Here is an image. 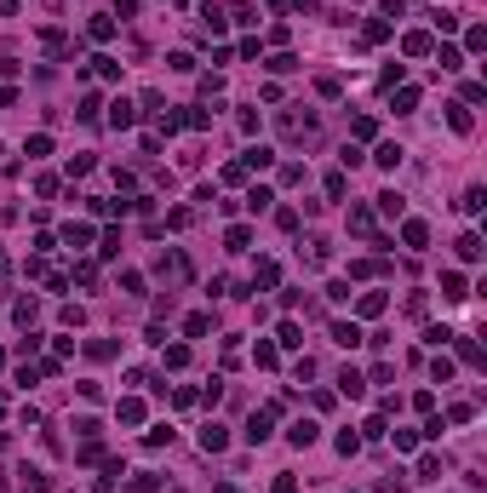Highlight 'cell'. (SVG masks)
Segmentation results:
<instances>
[{
	"instance_id": "4dcf8cb0",
	"label": "cell",
	"mask_w": 487,
	"mask_h": 493,
	"mask_svg": "<svg viewBox=\"0 0 487 493\" xmlns=\"http://www.w3.org/2000/svg\"><path fill=\"white\" fill-rule=\"evenodd\" d=\"M401 206H407V201H401L396 189H384V195H379V213H384V218H401Z\"/></svg>"
},
{
	"instance_id": "60d3db41",
	"label": "cell",
	"mask_w": 487,
	"mask_h": 493,
	"mask_svg": "<svg viewBox=\"0 0 487 493\" xmlns=\"http://www.w3.org/2000/svg\"><path fill=\"white\" fill-rule=\"evenodd\" d=\"M470 419H476V407H470V402H453V413H447V424H470Z\"/></svg>"
},
{
	"instance_id": "74e56055",
	"label": "cell",
	"mask_w": 487,
	"mask_h": 493,
	"mask_svg": "<svg viewBox=\"0 0 487 493\" xmlns=\"http://www.w3.org/2000/svg\"><path fill=\"white\" fill-rule=\"evenodd\" d=\"M230 18H235V23H241V29H252V23H258V12H252V6H247V0H235V12H230Z\"/></svg>"
},
{
	"instance_id": "7bdbcfd3",
	"label": "cell",
	"mask_w": 487,
	"mask_h": 493,
	"mask_svg": "<svg viewBox=\"0 0 487 493\" xmlns=\"http://www.w3.org/2000/svg\"><path fill=\"white\" fill-rule=\"evenodd\" d=\"M425 344H436V350L453 344V327H425Z\"/></svg>"
},
{
	"instance_id": "30bf717a",
	"label": "cell",
	"mask_w": 487,
	"mask_h": 493,
	"mask_svg": "<svg viewBox=\"0 0 487 493\" xmlns=\"http://www.w3.org/2000/svg\"><path fill=\"white\" fill-rule=\"evenodd\" d=\"M247 442H252V448L270 442V413H252V419H247Z\"/></svg>"
},
{
	"instance_id": "c3c4849f",
	"label": "cell",
	"mask_w": 487,
	"mask_h": 493,
	"mask_svg": "<svg viewBox=\"0 0 487 493\" xmlns=\"http://www.w3.org/2000/svg\"><path fill=\"white\" fill-rule=\"evenodd\" d=\"M29 155H52V138H46V132H35V138H29V144H23Z\"/></svg>"
},
{
	"instance_id": "f35d334b",
	"label": "cell",
	"mask_w": 487,
	"mask_h": 493,
	"mask_svg": "<svg viewBox=\"0 0 487 493\" xmlns=\"http://www.w3.org/2000/svg\"><path fill=\"white\" fill-rule=\"evenodd\" d=\"M350 132H355V138H372V132H379V121H372V115H355Z\"/></svg>"
},
{
	"instance_id": "f1b7e54d",
	"label": "cell",
	"mask_w": 487,
	"mask_h": 493,
	"mask_svg": "<svg viewBox=\"0 0 487 493\" xmlns=\"http://www.w3.org/2000/svg\"><path fill=\"white\" fill-rule=\"evenodd\" d=\"M161 361H167L172 373H178V368H189V344H167V356H161Z\"/></svg>"
},
{
	"instance_id": "6f0895ef",
	"label": "cell",
	"mask_w": 487,
	"mask_h": 493,
	"mask_svg": "<svg viewBox=\"0 0 487 493\" xmlns=\"http://www.w3.org/2000/svg\"><path fill=\"white\" fill-rule=\"evenodd\" d=\"M12 12H18V0H0V18H12Z\"/></svg>"
},
{
	"instance_id": "2e32d148",
	"label": "cell",
	"mask_w": 487,
	"mask_h": 493,
	"mask_svg": "<svg viewBox=\"0 0 487 493\" xmlns=\"http://www.w3.org/2000/svg\"><path fill=\"white\" fill-rule=\"evenodd\" d=\"M401 52H407V58H425V52H430V35H425V29H413V35H401Z\"/></svg>"
},
{
	"instance_id": "ac0fdd59",
	"label": "cell",
	"mask_w": 487,
	"mask_h": 493,
	"mask_svg": "<svg viewBox=\"0 0 487 493\" xmlns=\"http://www.w3.org/2000/svg\"><path fill=\"white\" fill-rule=\"evenodd\" d=\"M86 356H92V361H115V356H121V344H115V339H92V344H86Z\"/></svg>"
},
{
	"instance_id": "f907efd6",
	"label": "cell",
	"mask_w": 487,
	"mask_h": 493,
	"mask_svg": "<svg viewBox=\"0 0 487 493\" xmlns=\"http://www.w3.org/2000/svg\"><path fill=\"white\" fill-rule=\"evenodd\" d=\"M75 115H80V121H97V92H86V98H80Z\"/></svg>"
},
{
	"instance_id": "680465c9",
	"label": "cell",
	"mask_w": 487,
	"mask_h": 493,
	"mask_svg": "<svg viewBox=\"0 0 487 493\" xmlns=\"http://www.w3.org/2000/svg\"><path fill=\"white\" fill-rule=\"evenodd\" d=\"M213 493H241V488H235V482H224V488H213Z\"/></svg>"
},
{
	"instance_id": "7402d4cb",
	"label": "cell",
	"mask_w": 487,
	"mask_h": 493,
	"mask_svg": "<svg viewBox=\"0 0 487 493\" xmlns=\"http://www.w3.org/2000/svg\"><path fill=\"white\" fill-rule=\"evenodd\" d=\"M201 23H206V35H224L230 18H224V6H201Z\"/></svg>"
},
{
	"instance_id": "bcb514c9",
	"label": "cell",
	"mask_w": 487,
	"mask_h": 493,
	"mask_svg": "<svg viewBox=\"0 0 487 493\" xmlns=\"http://www.w3.org/2000/svg\"><path fill=\"white\" fill-rule=\"evenodd\" d=\"M252 361H258V368H275L281 356H275V344H258V350H252Z\"/></svg>"
},
{
	"instance_id": "cb8c5ba5",
	"label": "cell",
	"mask_w": 487,
	"mask_h": 493,
	"mask_svg": "<svg viewBox=\"0 0 487 493\" xmlns=\"http://www.w3.org/2000/svg\"><path fill=\"white\" fill-rule=\"evenodd\" d=\"M350 235H372V213L367 206H350Z\"/></svg>"
},
{
	"instance_id": "db71d44e",
	"label": "cell",
	"mask_w": 487,
	"mask_h": 493,
	"mask_svg": "<svg viewBox=\"0 0 487 493\" xmlns=\"http://www.w3.org/2000/svg\"><path fill=\"white\" fill-rule=\"evenodd\" d=\"M6 287H12V258L0 252V293H6Z\"/></svg>"
},
{
	"instance_id": "f6af8a7d",
	"label": "cell",
	"mask_w": 487,
	"mask_h": 493,
	"mask_svg": "<svg viewBox=\"0 0 487 493\" xmlns=\"http://www.w3.org/2000/svg\"><path fill=\"white\" fill-rule=\"evenodd\" d=\"M97 252H104V258H115V252H121V235H115V230H104V241H97Z\"/></svg>"
},
{
	"instance_id": "ffe728a7",
	"label": "cell",
	"mask_w": 487,
	"mask_h": 493,
	"mask_svg": "<svg viewBox=\"0 0 487 493\" xmlns=\"http://www.w3.org/2000/svg\"><path fill=\"white\" fill-rule=\"evenodd\" d=\"M184 333H189V339H206V333H213V315H206V310H195L189 322H184Z\"/></svg>"
},
{
	"instance_id": "b9f144b4",
	"label": "cell",
	"mask_w": 487,
	"mask_h": 493,
	"mask_svg": "<svg viewBox=\"0 0 487 493\" xmlns=\"http://www.w3.org/2000/svg\"><path fill=\"white\" fill-rule=\"evenodd\" d=\"M281 344H287V350H298V344H304V333H298V322H281Z\"/></svg>"
},
{
	"instance_id": "681fc988",
	"label": "cell",
	"mask_w": 487,
	"mask_h": 493,
	"mask_svg": "<svg viewBox=\"0 0 487 493\" xmlns=\"http://www.w3.org/2000/svg\"><path fill=\"white\" fill-rule=\"evenodd\" d=\"M430 378H436V385H447V378H453V361H447V356H436V368H430Z\"/></svg>"
},
{
	"instance_id": "836d02e7",
	"label": "cell",
	"mask_w": 487,
	"mask_h": 493,
	"mask_svg": "<svg viewBox=\"0 0 487 493\" xmlns=\"http://www.w3.org/2000/svg\"><path fill=\"white\" fill-rule=\"evenodd\" d=\"M413 109H418V92L401 86V92H396V115H413Z\"/></svg>"
},
{
	"instance_id": "ba28073f",
	"label": "cell",
	"mask_w": 487,
	"mask_h": 493,
	"mask_svg": "<svg viewBox=\"0 0 487 493\" xmlns=\"http://www.w3.org/2000/svg\"><path fill=\"white\" fill-rule=\"evenodd\" d=\"M401 241H407V247H425V241H430V224H425V218H407V224H401Z\"/></svg>"
},
{
	"instance_id": "f546056e",
	"label": "cell",
	"mask_w": 487,
	"mask_h": 493,
	"mask_svg": "<svg viewBox=\"0 0 487 493\" xmlns=\"http://www.w3.org/2000/svg\"><path fill=\"white\" fill-rule=\"evenodd\" d=\"M264 69H270V75H292V69H298V58H292V52H275Z\"/></svg>"
},
{
	"instance_id": "11a10c76",
	"label": "cell",
	"mask_w": 487,
	"mask_h": 493,
	"mask_svg": "<svg viewBox=\"0 0 487 493\" xmlns=\"http://www.w3.org/2000/svg\"><path fill=\"white\" fill-rule=\"evenodd\" d=\"M275 493H298V482H292V476L281 470V476H275Z\"/></svg>"
},
{
	"instance_id": "d590c367",
	"label": "cell",
	"mask_w": 487,
	"mask_h": 493,
	"mask_svg": "<svg viewBox=\"0 0 487 493\" xmlns=\"http://www.w3.org/2000/svg\"><path fill=\"white\" fill-rule=\"evenodd\" d=\"M75 281H80V287H97V264L80 258V264H75Z\"/></svg>"
},
{
	"instance_id": "52a82bcc",
	"label": "cell",
	"mask_w": 487,
	"mask_h": 493,
	"mask_svg": "<svg viewBox=\"0 0 487 493\" xmlns=\"http://www.w3.org/2000/svg\"><path fill=\"white\" fill-rule=\"evenodd\" d=\"M316 436H321V431H316L310 419H298V424L287 431V442H292V448H316Z\"/></svg>"
},
{
	"instance_id": "f5cc1de1",
	"label": "cell",
	"mask_w": 487,
	"mask_h": 493,
	"mask_svg": "<svg viewBox=\"0 0 487 493\" xmlns=\"http://www.w3.org/2000/svg\"><path fill=\"white\" fill-rule=\"evenodd\" d=\"M132 12H138V0H115V12H109V18H121V23H126Z\"/></svg>"
},
{
	"instance_id": "8d00e7d4",
	"label": "cell",
	"mask_w": 487,
	"mask_h": 493,
	"mask_svg": "<svg viewBox=\"0 0 487 493\" xmlns=\"http://www.w3.org/2000/svg\"><path fill=\"white\" fill-rule=\"evenodd\" d=\"M333 448L350 459V453H361V436H355V431H338V442H333Z\"/></svg>"
},
{
	"instance_id": "d6986e66",
	"label": "cell",
	"mask_w": 487,
	"mask_h": 493,
	"mask_svg": "<svg viewBox=\"0 0 487 493\" xmlns=\"http://www.w3.org/2000/svg\"><path fill=\"white\" fill-rule=\"evenodd\" d=\"M338 390H344V396H367V378L355 368H344V373H338Z\"/></svg>"
},
{
	"instance_id": "603a6c76",
	"label": "cell",
	"mask_w": 487,
	"mask_h": 493,
	"mask_svg": "<svg viewBox=\"0 0 487 493\" xmlns=\"http://www.w3.org/2000/svg\"><path fill=\"white\" fill-rule=\"evenodd\" d=\"M436 63H442V75H453V69H464V52H459V46H442Z\"/></svg>"
},
{
	"instance_id": "6da1fadb",
	"label": "cell",
	"mask_w": 487,
	"mask_h": 493,
	"mask_svg": "<svg viewBox=\"0 0 487 493\" xmlns=\"http://www.w3.org/2000/svg\"><path fill=\"white\" fill-rule=\"evenodd\" d=\"M281 132H287V138H316V115H310L304 104L287 109V115H281Z\"/></svg>"
},
{
	"instance_id": "5b68a950",
	"label": "cell",
	"mask_w": 487,
	"mask_h": 493,
	"mask_svg": "<svg viewBox=\"0 0 487 493\" xmlns=\"http://www.w3.org/2000/svg\"><path fill=\"white\" fill-rule=\"evenodd\" d=\"M132 121H138V109L126 104V98H115V104H109V126H115V132H126Z\"/></svg>"
},
{
	"instance_id": "94428289",
	"label": "cell",
	"mask_w": 487,
	"mask_h": 493,
	"mask_svg": "<svg viewBox=\"0 0 487 493\" xmlns=\"http://www.w3.org/2000/svg\"><path fill=\"white\" fill-rule=\"evenodd\" d=\"M0 368H6V356H0Z\"/></svg>"
},
{
	"instance_id": "8992f818",
	"label": "cell",
	"mask_w": 487,
	"mask_h": 493,
	"mask_svg": "<svg viewBox=\"0 0 487 493\" xmlns=\"http://www.w3.org/2000/svg\"><path fill=\"white\" fill-rule=\"evenodd\" d=\"M115 419H121V424H143V402H138V396H121V402H115Z\"/></svg>"
},
{
	"instance_id": "83f0119b",
	"label": "cell",
	"mask_w": 487,
	"mask_h": 493,
	"mask_svg": "<svg viewBox=\"0 0 487 493\" xmlns=\"http://www.w3.org/2000/svg\"><path fill=\"white\" fill-rule=\"evenodd\" d=\"M86 35H92V40H115V18H92Z\"/></svg>"
},
{
	"instance_id": "8fae6325",
	"label": "cell",
	"mask_w": 487,
	"mask_h": 493,
	"mask_svg": "<svg viewBox=\"0 0 487 493\" xmlns=\"http://www.w3.org/2000/svg\"><path fill=\"white\" fill-rule=\"evenodd\" d=\"M401 155H407V149H401L396 138H390V144H379V155H372V161H379L384 172H396V167H401Z\"/></svg>"
},
{
	"instance_id": "4316f807",
	"label": "cell",
	"mask_w": 487,
	"mask_h": 493,
	"mask_svg": "<svg viewBox=\"0 0 487 493\" xmlns=\"http://www.w3.org/2000/svg\"><path fill=\"white\" fill-rule=\"evenodd\" d=\"M418 482H442V459H436V453L418 459Z\"/></svg>"
},
{
	"instance_id": "d4e9b609",
	"label": "cell",
	"mask_w": 487,
	"mask_h": 493,
	"mask_svg": "<svg viewBox=\"0 0 487 493\" xmlns=\"http://www.w3.org/2000/svg\"><path fill=\"white\" fill-rule=\"evenodd\" d=\"M63 241H69L75 252H86V247H92V230H86V224H69V230H63Z\"/></svg>"
},
{
	"instance_id": "816d5d0a",
	"label": "cell",
	"mask_w": 487,
	"mask_h": 493,
	"mask_svg": "<svg viewBox=\"0 0 487 493\" xmlns=\"http://www.w3.org/2000/svg\"><path fill=\"white\" fill-rule=\"evenodd\" d=\"M167 69H178V75H189V69H195V58H189V52H172V58H167Z\"/></svg>"
},
{
	"instance_id": "9c48e42d",
	"label": "cell",
	"mask_w": 487,
	"mask_h": 493,
	"mask_svg": "<svg viewBox=\"0 0 487 493\" xmlns=\"http://www.w3.org/2000/svg\"><path fill=\"white\" fill-rule=\"evenodd\" d=\"M201 448H206V453H224V448H230V431H224V424H206V431H201Z\"/></svg>"
},
{
	"instance_id": "9f6ffc18",
	"label": "cell",
	"mask_w": 487,
	"mask_h": 493,
	"mask_svg": "<svg viewBox=\"0 0 487 493\" xmlns=\"http://www.w3.org/2000/svg\"><path fill=\"white\" fill-rule=\"evenodd\" d=\"M407 12V0H384V18H401Z\"/></svg>"
},
{
	"instance_id": "44dd1931",
	"label": "cell",
	"mask_w": 487,
	"mask_h": 493,
	"mask_svg": "<svg viewBox=\"0 0 487 493\" xmlns=\"http://www.w3.org/2000/svg\"><path fill=\"white\" fill-rule=\"evenodd\" d=\"M35 315H40V304H35V298H18V310H12V322H18V327L29 333V322H35Z\"/></svg>"
},
{
	"instance_id": "1f68e13d",
	"label": "cell",
	"mask_w": 487,
	"mask_h": 493,
	"mask_svg": "<svg viewBox=\"0 0 487 493\" xmlns=\"http://www.w3.org/2000/svg\"><path fill=\"white\" fill-rule=\"evenodd\" d=\"M482 206H487V189L476 184V189H464V201H459V213H482Z\"/></svg>"
},
{
	"instance_id": "91938a15",
	"label": "cell",
	"mask_w": 487,
	"mask_h": 493,
	"mask_svg": "<svg viewBox=\"0 0 487 493\" xmlns=\"http://www.w3.org/2000/svg\"><path fill=\"white\" fill-rule=\"evenodd\" d=\"M0 488H6V470H0Z\"/></svg>"
},
{
	"instance_id": "e0dca14e",
	"label": "cell",
	"mask_w": 487,
	"mask_h": 493,
	"mask_svg": "<svg viewBox=\"0 0 487 493\" xmlns=\"http://www.w3.org/2000/svg\"><path fill=\"white\" fill-rule=\"evenodd\" d=\"M459 258H464V264H476V258H482V235H476V230H464V235H459Z\"/></svg>"
},
{
	"instance_id": "ee69618b",
	"label": "cell",
	"mask_w": 487,
	"mask_h": 493,
	"mask_svg": "<svg viewBox=\"0 0 487 493\" xmlns=\"http://www.w3.org/2000/svg\"><path fill=\"white\" fill-rule=\"evenodd\" d=\"M436 29H442V35H453V29H459V12H436V18H430Z\"/></svg>"
},
{
	"instance_id": "9a60e30c",
	"label": "cell",
	"mask_w": 487,
	"mask_h": 493,
	"mask_svg": "<svg viewBox=\"0 0 487 493\" xmlns=\"http://www.w3.org/2000/svg\"><path fill=\"white\" fill-rule=\"evenodd\" d=\"M275 281H281V269H275L270 258H258L252 264V287H275Z\"/></svg>"
},
{
	"instance_id": "4fadbf2b",
	"label": "cell",
	"mask_w": 487,
	"mask_h": 493,
	"mask_svg": "<svg viewBox=\"0 0 487 493\" xmlns=\"http://www.w3.org/2000/svg\"><path fill=\"white\" fill-rule=\"evenodd\" d=\"M333 344L355 350V344H361V327H355V322H333Z\"/></svg>"
},
{
	"instance_id": "e575fe53",
	"label": "cell",
	"mask_w": 487,
	"mask_h": 493,
	"mask_svg": "<svg viewBox=\"0 0 487 493\" xmlns=\"http://www.w3.org/2000/svg\"><path fill=\"white\" fill-rule=\"evenodd\" d=\"M447 126H453V132H470V109L453 104V109H447Z\"/></svg>"
},
{
	"instance_id": "277c9868",
	"label": "cell",
	"mask_w": 487,
	"mask_h": 493,
	"mask_svg": "<svg viewBox=\"0 0 487 493\" xmlns=\"http://www.w3.org/2000/svg\"><path fill=\"white\" fill-rule=\"evenodd\" d=\"M442 298H447V304L470 298V293H464V276H459V269H442Z\"/></svg>"
},
{
	"instance_id": "7dc6e473",
	"label": "cell",
	"mask_w": 487,
	"mask_h": 493,
	"mask_svg": "<svg viewBox=\"0 0 487 493\" xmlns=\"http://www.w3.org/2000/svg\"><path fill=\"white\" fill-rule=\"evenodd\" d=\"M92 172V155H69V178H86Z\"/></svg>"
},
{
	"instance_id": "7c38bea8",
	"label": "cell",
	"mask_w": 487,
	"mask_h": 493,
	"mask_svg": "<svg viewBox=\"0 0 487 493\" xmlns=\"http://www.w3.org/2000/svg\"><path fill=\"white\" fill-rule=\"evenodd\" d=\"M241 167H247V172H264V167H275V149H264V144H258V149H247V155H241Z\"/></svg>"
},
{
	"instance_id": "3957f363",
	"label": "cell",
	"mask_w": 487,
	"mask_h": 493,
	"mask_svg": "<svg viewBox=\"0 0 487 493\" xmlns=\"http://www.w3.org/2000/svg\"><path fill=\"white\" fill-rule=\"evenodd\" d=\"M384 310H390L384 293H361V298H355V315H361V322H372V315H384Z\"/></svg>"
},
{
	"instance_id": "ab89813d",
	"label": "cell",
	"mask_w": 487,
	"mask_h": 493,
	"mask_svg": "<svg viewBox=\"0 0 487 493\" xmlns=\"http://www.w3.org/2000/svg\"><path fill=\"white\" fill-rule=\"evenodd\" d=\"M270 201H275V189H264V184H258V189H252V195H247V206H252V213H264V206H270Z\"/></svg>"
},
{
	"instance_id": "7a4b0ae2",
	"label": "cell",
	"mask_w": 487,
	"mask_h": 493,
	"mask_svg": "<svg viewBox=\"0 0 487 493\" xmlns=\"http://www.w3.org/2000/svg\"><path fill=\"white\" fill-rule=\"evenodd\" d=\"M18 488H23V493H52V476H46L40 465H23V470H18Z\"/></svg>"
},
{
	"instance_id": "5bb4252c",
	"label": "cell",
	"mask_w": 487,
	"mask_h": 493,
	"mask_svg": "<svg viewBox=\"0 0 487 493\" xmlns=\"http://www.w3.org/2000/svg\"><path fill=\"white\" fill-rule=\"evenodd\" d=\"M453 344H459L464 368H482V350H476V339H470V333H453Z\"/></svg>"
},
{
	"instance_id": "d6a6232c",
	"label": "cell",
	"mask_w": 487,
	"mask_h": 493,
	"mask_svg": "<svg viewBox=\"0 0 487 493\" xmlns=\"http://www.w3.org/2000/svg\"><path fill=\"white\" fill-rule=\"evenodd\" d=\"M92 75H104V81H121V63H115V58H92Z\"/></svg>"
},
{
	"instance_id": "484cf974",
	"label": "cell",
	"mask_w": 487,
	"mask_h": 493,
	"mask_svg": "<svg viewBox=\"0 0 487 493\" xmlns=\"http://www.w3.org/2000/svg\"><path fill=\"white\" fill-rule=\"evenodd\" d=\"M224 247H230V252H247V247H252V230H247V224H235L230 235H224Z\"/></svg>"
}]
</instances>
